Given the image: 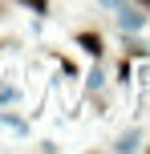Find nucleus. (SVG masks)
Wrapping results in <instances>:
<instances>
[{
  "label": "nucleus",
  "mask_w": 150,
  "mask_h": 154,
  "mask_svg": "<svg viewBox=\"0 0 150 154\" xmlns=\"http://www.w3.org/2000/svg\"><path fill=\"white\" fill-rule=\"evenodd\" d=\"M77 45H81V49H85V53H89V57H93V61H97V57H102V53H106V41H102V37H97V32H77Z\"/></svg>",
  "instance_id": "obj_1"
},
{
  "label": "nucleus",
  "mask_w": 150,
  "mask_h": 154,
  "mask_svg": "<svg viewBox=\"0 0 150 154\" xmlns=\"http://www.w3.org/2000/svg\"><path fill=\"white\" fill-rule=\"evenodd\" d=\"M16 4H24V8H32V12H49V0H16Z\"/></svg>",
  "instance_id": "obj_2"
},
{
  "label": "nucleus",
  "mask_w": 150,
  "mask_h": 154,
  "mask_svg": "<svg viewBox=\"0 0 150 154\" xmlns=\"http://www.w3.org/2000/svg\"><path fill=\"white\" fill-rule=\"evenodd\" d=\"M138 4H150V0H138Z\"/></svg>",
  "instance_id": "obj_3"
}]
</instances>
